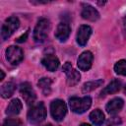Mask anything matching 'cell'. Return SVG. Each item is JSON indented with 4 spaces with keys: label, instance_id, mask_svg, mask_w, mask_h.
Segmentation results:
<instances>
[{
    "label": "cell",
    "instance_id": "10",
    "mask_svg": "<svg viewBox=\"0 0 126 126\" xmlns=\"http://www.w3.org/2000/svg\"><path fill=\"white\" fill-rule=\"evenodd\" d=\"M92 34V28L88 25H82L78 29L77 32V42L81 46H85Z\"/></svg>",
    "mask_w": 126,
    "mask_h": 126
},
{
    "label": "cell",
    "instance_id": "7",
    "mask_svg": "<svg viewBox=\"0 0 126 126\" xmlns=\"http://www.w3.org/2000/svg\"><path fill=\"white\" fill-rule=\"evenodd\" d=\"M62 70L67 76V84L69 86H71V87L75 86L80 82L81 75H80L79 71H77L76 69L73 68V66H72V64L70 62H66L63 65Z\"/></svg>",
    "mask_w": 126,
    "mask_h": 126
},
{
    "label": "cell",
    "instance_id": "5",
    "mask_svg": "<svg viewBox=\"0 0 126 126\" xmlns=\"http://www.w3.org/2000/svg\"><path fill=\"white\" fill-rule=\"evenodd\" d=\"M50 113L55 121H62L67 113L66 103L61 99H54L50 103Z\"/></svg>",
    "mask_w": 126,
    "mask_h": 126
},
{
    "label": "cell",
    "instance_id": "13",
    "mask_svg": "<svg viewBox=\"0 0 126 126\" xmlns=\"http://www.w3.org/2000/svg\"><path fill=\"white\" fill-rule=\"evenodd\" d=\"M41 64L50 72L56 71L59 67V60L54 54H47L41 59Z\"/></svg>",
    "mask_w": 126,
    "mask_h": 126
},
{
    "label": "cell",
    "instance_id": "20",
    "mask_svg": "<svg viewBox=\"0 0 126 126\" xmlns=\"http://www.w3.org/2000/svg\"><path fill=\"white\" fill-rule=\"evenodd\" d=\"M102 84H103V80H101V79L87 82V83H85V84L83 85L82 92H83V93H90V92L94 91V89H96V88L100 87Z\"/></svg>",
    "mask_w": 126,
    "mask_h": 126
},
{
    "label": "cell",
    "instance_id": "24",
    "mask_svg": "<svg viewBox=\"0 0 126 126\" xmlns=\"http://www.w3.org/2000/svg\"><path fill=\"white\" fill-rule=\"evenodd\" d=\"M28 34H29V32H25V34H23L22 36L18 37V38L16 39V41H17V42H19V43H21V42H24V41L27 39V37H28Z\"/></svg>",
    "mask_w": 126,
    "mask_h": 126
},
{
    "label": "cell",
    "instance_id": "11",
    "mask_svg": "<svg viewBox=\"0 0 126 126\" xmlns=\"http://www.w3.org/2000/svg\"><path fill=\"white\" fill-rule=\"evenodd\" d=\"M81 16L83 19L91 21V22H94V21H97L99 19V13L97 12V10L89 4L83 5Z\"/></svg>",
    "mask_w": 126,
    "mask_h": 126
},
{
    "label": "cell",
    "instance_id": "18",
    "mask_svg": "<svg viewBox=\"0 0 126 126\" xmlns=\"http://www.w3.org/2000/svg\"><path fill=\"white\" fill-rule=\"evenodd\" d=\"M15 89H16V86L13 82H7V83L3 84L0 89L1 96L3 98H8V97L12 96V94L15 92Z\"/></svg>",
    "mask_w": 126,
    "mask_h": 126
},
{
    "label": "cell",
    "instance_id": "4",
    "mask_svg": "<svg viewBox=\"0 0 126 126\" xmlns=\"http://www.w3.org/2000/svg\"><path fill=\"white\" fill-rule=\"evenodd\" d=\"M20 27V21L17 17H9L5 20L2 29H1V36L3 40L8 39Z\"/></svg>",
    "mask_w": 126,
    "mask_h": 126
},
{
    "label": "cell",
    "instance_id": "8",
    "mask_svg": "<svg viewBox=\"0 0 126 126\" xmlns=\"http://www.w3.org/2000/svg\"><path fill=\"white\" fill-rule=\"evenodd\" d=\"M20 93H21L22 96L24 97V100L26 101V103L28 105L34 104V101H35V98H36V94H35L32 85L29 82H25V83L21 84Z\"/></svg>",
    "mask_w": 126,
    "mask_h": 126
},
{
    "label": "cell",
    "instance_id": "19",
    "mask_svg": "<svg viewBox=\"0 0 126 126\" xmlns=\"http://www.w3.org/2000/svg\"><path fill=\"white\" fill-rule=\"evenodd\" d=\"M37 85H38V87L40 88V90L42 91V93L45 95L50 94V93H51V85H52V80L50 78H41V79H39Z\"/></svg>",
    "mask_w": 126,
    "mask_h": 126
},
{
    "label": "cell",
    "instance_id": "25",
    "mask_svg": "<svg viewBox=\"0 0 126 126\" xmlns=\"http://www.w3.org/2000/svg\"><path fill=\"white\" fill-rule=\"evenodd\" d=\"M0 73H1V77H0V80L2 81V80L4 79V77H5V74H4V72H3L2 70H0Z\"/></svg>",
    "mask_w": 126,
    "mask_h": 126
},
{
    "label": "cell",
    "instance_id": "29",
    "mask_svg": "<svg viewBox=\"0 0 126 126\" xmlns=\"http://www.w3.org/2000/svg\"><path fill=\"white\" fill-rule=\"evenodd\" d=\"M41 126H51L50 124H46V125H41Z\"/></svg>",
    "mask_w": 126,
    "mask_h": 126
},
{
    "label": "cell",
    "instance_id": "9",
    "mask_svg": "<svg viewBox=\"0 0 126 126\" xmlns=\"http://www.w3.org/2000/svg\"><path fill=\"white\" fill-rule=\"evenodd\" d=\"M93 53L91 51H84L78 58L77 60V65L79 67L80 70L82 71H88L91 69L92 67V63H93Z\"/></svg>",
    "mask_w": 126,
    "mask_h": 126
},
{
    "label": "cell",
    "instance_id": "21",
    "mask_svg": "<svg viewBox=\"0 0 126 126\" xmlns=\"http://www.w3.org/2000/svg\"><path fill=\"white\" fill-rule=\"evenodd\" d=\"M114 71L118 75L126 76V60H119L114 65Z\"/></svg>",
    "mask_w": 126,
    "mask_h": 126
},
{
    "label": "cell",
    "instance_id": "23",
    "mask_svg": "<svg viewBox=\"0 0 126 126\" xmlns=\"http://www.w3.org/2000/svg\"><path fill=\"white\" fill-rule=\"evenodd\" d=\"M121 123H122V120H121V118L118 117V116L110 117V118L106 121V125H107V126H119Z\"/></svg>",
    "mask_w": 126,
    "mask_h": 126
},
{
    "label": "cell",
    "instance_id": "14",
    "mask_svg": "<svg viewBox=\"0 0 126 126\" xmlns=\"http://www.w3.org/2000/svg\"><path fill=\"white\" fill-rule=\"evenodd\" d=\"M123 105H124V101L122 98L114 97L107 102V104L105 105V110L109 114H116L122 109Z\"/></svg>",
    "mask_w": 126,
    "mask_h": 126
},
{
    "label": "cell",
    "instance_id": "1",
    "mask_svg": "<svg viewBox=\"0 0 126 126\" xmlns=\"http://www.w3.org/2000/svg\"><path fill=\"white\" fill-rule=\"evenodd\" d=\"M46 117V109L43 102H37L32 105L28 111V120L32 124H37L43 121Z\"/></svg>",
    "mask_w": 126,
    "mask_h": 126
},
{
    "label": "cell",
    "instance_id": "3",
    "mask_svg": "<svg viewBox=\"0 0 126 126\" xmlns=\"http://www.w3.org/2000/svg\"><path fill=\"white\" fill-rule=\"evenodd\" d=\"M92 105V98L90 96H83V97H77L73 96L69 98V106L71 110L75 113L82 114L86 112Z\"/></svg>",
    "mask_w": 126,
    "mask_h": 126
},
{
    "label": "cell",
    "instance_id": "22",
    "mask_svg": "<svg viewBox=\"0 0 126 126\" xmlns=\"http://www.w3.org/2000/svg\"><path fill=\"white\" fill-rule=\"evenodd\" d=\"M22 121L18 118H7L2 126H22Z\"/></svg>",
    "mask_w": 126,
    "mask_h": 126
},
{
    "label": "cell",
    "instance_id": "27",
    "mask_svg": "<svg viewBox=\"0 0 126 126\" xmlns=\"http://www.w3.org/2000/svg\"><path fill=\"white\" fill-rule=\"evenodd\" d=\"M80 126H91L90 124H87V123H82Z\"/></svg>",
    "mask_w": 126,
    "mask_h": 126
},
{
    "label": "cell",
    "instance_id": "28",
    "mask_svg": "<svg viewBox=\"0 0 126 126\" xmlns=\"http://www.w3.org/2000/svg\"><path fill=\"white\" fill-rule=\"evenodd\" d=\"M124 93H125V94H126V85H125V87H124Z\"/></svg>",
    "mask_w": 126,
    "mask_h": 126
},
{
    "label": "cell",
    "instance_id": "12",
    "mask_svg": "<svg viewBox=\"0 0 126 126\" xmlns=\"http://www.w3.org/2000/svg\"><path fill=\"white\" fill-rule=\"evenodd\" d=\"M70 32H71V28H70L69 24L63 22V23L58 24L54 34H55V37L59 41H65L69 37Z\"/></svg>",
    "mask_w": 126,
    "mask_h": 126
},
{
    "label": "cell",
    "instance_id": "2",
    "mask_svg": "<svg viewBox=\"0 0 126 126\" xmlns=\"http://www.w3.org/2000/svg\"><path fill=\"white\" fill-rule=\"evenodd\" d=\"M50 30V22L46 18H41L37 21V24L33 30V39L37 43L45 41Z\"/></svg>",
    "mask_w": 126,
    "mask_h": 126
},
{
    "label": "cell",
    "instance_id": "6",
    "mask_svg": "<svg viewBox=\"0 0 126 126\" xmlns=\"http://www.w3.org/2000/svg\"><path fill=\"white\" fill-rule=\"evenodd\" d=\"M6 58L12 65H18L24 58L23 50L16 45H10L6 49Z\"/></svg>",
    "mask_w": 126,
    "mask_h": 126
},
{
    "label": "cell",
    "instance_id": "16",
    "mask_svg": "<svg viewBox=\"0 0 126 126\" xmlns=\"http://www.w3.org/2000/svg\"><path fill=\"white\" fill-rule=\"evenodd\" d=\"M23 107V104L21 102V100L19 98H14L10 101V103L8 104L7 108H6V114L7 115H17L21 112Z\"/></svg>",
    "mask_w": 126,
    "mask_h": 126
},
{
    "label": "cell",
    "instance_id": "15",
    "mask_svg": "<svg viewBox=\"0 0 126 126\" xmlns=\"http://www.w3.org/2000/svg\"><path fill=\"white\" fill-rule=\"evenodd\" d=\"M120 87H121V82L118 79H114L101 91L100 96H105L107 94H115L120 90Z\"/></svg>",
    "mask_w": 126,
    "mask_h": 126
},
{
    "label": "cell",
    "instance_id": "17",
    "mask_svg": "<svg viewBox=\"0 0 126 126\" xmlns=\"http://www.w3.org/2000/svg\"><path fill=\"white\" fill-rule=\"evenodd\" d=\"M91 122L95 126H100L104 122V114L100 109H94L90 113L89 116Z\"/></svg>",
    "mask_w": 126,
    "mask_h": 126
},
{
    "label": "cell",
    "instance_id": "26",
    "mask_svg": "<svg viewBox=\"0 0 126 126\" xmlns=\"http://www.w3.org/2000/svg\"><path fill=\"white\" fill-rule=\"evenodd\" d=\"M123 25H124V29H125V31H126V17H125L124 20H123Z\"/></svg>",
    "mask_w": 126,
    "mask_h": 126
}]
</instances>
